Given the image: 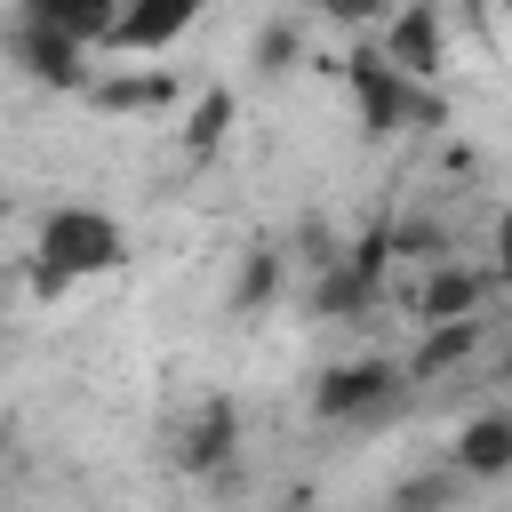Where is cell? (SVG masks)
I'll return each instance as SVG.
<instances>
[{"instance_id": "cell-14", "label": "cell", "mask_w": 512, "mask_h": 512, "mask_svg": "<svg viewBox=\"0 0 512 512\" xmlns=\"http://www.w3.org/2000/svg\"><path fill=\"white\" fill-rule=\"evenodd\" d=\"M232 120H240V96L216 80V88H200V96H192V112H184V128H176V136H184V152H192V160H208V152L232 136Z\"/></svg>"}, {"instance_id": "cell-18", "label": "cell", "mask_w": 512, "mask_h": 512, "mask_svg": "<svg viewBox=\"0 0 512 512\" xmlns=\"http://www.w3.org/2000/svg\"><path fill=\"white\" fill-rule=\"evenodd\" d=\"M488 280L496 288H512V208L496 216V232H488Z\"/></svg>"}, {"instance_id": "cell-3", "label": "cell", "mask_w": 512, "mask_h": 512, "mask_svg": "<svg viewBox=\"0 0 512 512\" xmlns=\"http://www.w3.org/2000/svg\"><path fill=\"white\" fill-rule=\"evenodd\" d=\"M400 368L392 360H336V368H320V384H312V416L320 424H376V416H392V400H400Z\"/></svg>"}, {"instance_id": "cell-7", "label": "cell", "mask_w": 512, "mask_h": 512, "mask_svg": "<svg viewBox=\"0 0 512 512\" xmlns=\"http://www.w3.org/2000/svg\"><path fill=\"white\" fill-rule=\"evenodd\" d=\"M192 0H136V8H120L112 16V40H104V56H160V48H176L184 32H192Z\"/></svg>"}, {"instance_id": "cell-5", "label": "cell", "mask_w": 512, "mask_h": 512, "mask_svg": "<svg viewBox=\"0 0 512 512\" xmlns=\"http://www.w3.org/2000/svg\"><path fill=\"white\" fill-rule=\"evenodd\" d=\"M232 456H240V400L208 392V400L176 424V472L216 480V472H232Z\"/></svg>"}, {"instance_id": "cell-13", "label": "cell", "mask_w": 512, "mask_h": 512, "mask_svg": "<svg viewBox=\"0 0 512 512\" xmlns=\"http://www.w3.org/2000/svg\"><path fill=\"white\" fill-rule=\"evenodd\" d=\"M480 352V320H448V328H424V344L408 352V384H440V376H456L464 360Z\"/></svg>"}, {"instance_id": "cell-11", "label": "cell", "mask_w": 512, "mask_h": 512, "mask_svg": "<svg viewBox=\"0 0 512 512\" xmlns=\"http://www.w3.org/2000/svg\"><path fill=\"white\" fill-rule=\"evenodd\" d=\"M16 16H32V24H48V32H64L72 48H104L112 40V0H24Z\"/></svg>"}, {"instance_id": "cell-15", "label": "cell", "mask_w": 512, "mask_h": 512, "mask_svg": "<svg viewBox=\"0 0 512 512\" xmlns=\"http://www.w3.org/2000/svg\"><path fill=\"white\" fill-rule=\"evenodd\" d=\"M296 56H304V24H296V16H264V24L248 32V64H256L264 80L296 72Z\"/></svg>"}, {"instance_id": "cell-12", "label": "cell", "mask_w": 512, "mask_h": 512, "mask_svg": "<svg viewBox=\"0 0 512 512\" xmlns=\"http://www.w3.org/2000/svg\"><path fill=\"white\" fill-rule=\"evenodd\" d=\"M88 104H96V112H160V104H176V80L152 72V64H136V72H96V80H88Z\"/></svg>"}, {"instance_id": "cell-9", "label": "cell", "mask_w": 512, "mask_h": 512, "mask_svg": "<svg viewBox=\"0 0 512 512\" xmlns=\"http://www.w3.org/2000/svg\"><path fill=\"white\" fill-rule=\"evenodd\" d=\"M448 472H456V480H504V472H512V408H480V416L456 432Z\"/></svg>"}, {"instance_id": "cell-19", "label": "cell", "mask_w": 512, "mask_h": 512, "mask_svg": "<svg viewBox=\"0 0 512 512\" xmlns=\"http://www.w3.org/2000/svg\"><path fill=\"white\" fill-rule=\"evenodd\" d=\"M0 216H8V192H0Z\"/></svg>"}, {"instance_id": "cell-2", "label": "cell", "mask_w": 512, "mask_h": 512, "mask_svg": "<svg viewBox=\"0 0 512 512\" xmlns=\"http://www.w3.org/2000/svg\"><path fill=\"white\" fill-rule=\"evenodd\" d=\"M344 80H352V104H360V128H368V136H400V128H440V120H448V96L400 80V72L376 56V40L344 56Z\"/></svg>"}, {"instance_id": "cell-8", "label": "cell", "mask_w": 512, "mask_h": 512, "mask_svg": "<svg viewBox=\"0 0 512 512\" xmlns=\"http://www.w3.org/2000/svg\"><path fill=\"white\" fill-rule=\"evenodd\" d=\"M488 272H472V264H456V256H432V272H424V288H416V320L424 328H448V320H480V304H488Z\"/></svg>"}, {"instance_id": "cell-1", "label": "cell", "mask_w": 512, "mask_h": 512, "mask_svg": "<svg viewBox=\"0 0 512 512\" xmlns=\"http://www.w3.org/2000/svg\"><path fill=\"white\" fill-rule=\"evenodd\" d=\"M120 256H128V232H120L104 208L64 200V208H48V216H40V248H32V296H64L72 280L112 272Z\"/></svg>"}, {"instance_id": "cell-17", "label": "cell", "mask_w": 512, "mask_h": 512, "mask_svg": "<svg viewBox=\"0 0 512 512\" xmlns=\"http://www.w3.org/2000/svg\"><path fill=\"white\" fill-rule=\"evenodd\" d=\"M456 488H464V480H456L448 464H440V472H416V480H400V488H392V512H448V504H456Z\"/></svg>"}, {"instance_id": "cell-20", "label": "cell", "mask_w": 512, "mask_h": 512, "mask_svg": "<svg viewBox=\"0 0 512 512\" xmlns=\"http://www.w3.org/2000/svg\"><path fill=\"white\" fill-rule=\"evenodd\" d=\"M0 456H8V432H0Z\"/></svg>"}, {"instance_id": "cell-10", "label": "cell", "mask_w": 512, "mask_h": 512, "mask_svg": "<svg viewBox=\"0 0 512 512\" xmlns=\"http://www.w3.org/2000/svg\"><path fill=\"white\" fill-rule=\"evenodd\" d=\"M376 304H384V280L360 272V264L336 248V264H320V280H312V320H368Z\"/></svg>"}, {"instance_id": "cell-4", "label": "cell", "mask_w": 512, "mask_h": 512, "mask_svg": "<svg viewBox=\"0 0 512 512\" xmlns=\"http://www.w3.org/2000/svg\"><path fill=\"white\" fill-rule=\"evenodd\" d=\"M376 56H384V64L400 72V80L432 88V80L448 72V24H440V8H424V0L392 8V16L376 24Z\"/></svg>"}, {"instance_id": "cell-6", "label": "cell", "mask_w": 512, "mask_h": 512, "mask_svg": "<svg viewBox=\"0 0 512 512\" xmlns=\"http://www.w3.org/2000/svg\"><path fill=\"white\" fill-rule=\"evenodd\" d=\"M8 56H16L40 88H80V96H88V80H96V72H88V48H72L64 32H48V24H32V16L8 24Z\"/></svg>"}, {"instance_id": "cell-16", "label": "cell", "mask_w": 512, "mask_h": 512, "mask_svg": "<svg viewBox=\"0 0 512 512\" xmlns=\"http://www.w3.org/2000/svg\"><path fill=\"white\" fill-rule=\"evenodd\" d=\"M280 280H288L280 248H240V272H232V312H264V304L280 296Z\"/></svg>"}]
</instances>
